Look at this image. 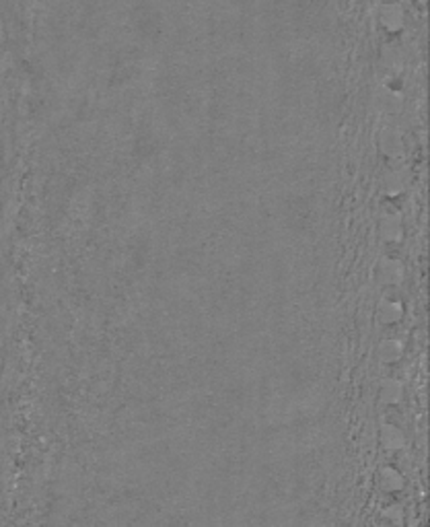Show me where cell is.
Masks as SVG:
<instances>
[{
  "label": "cell",
  "instance_id": "6",
  "mask_svg": "<svg viewBox=\"0 0 430 527\" xmlns=\"http://www.w3.org/2000/svg\"><path fill=\"white\" fill-rule=\"evenodd\" d=\"M383 486L389 488V490H395L401 486V478L399 474H395L393 470H385V478H383Z\"/></svg>",
  "mask_w": 430,
  "mask_h": 527
},
{
  "label": "cell",
  "instance_id": "5",
  "mask_svg": "<svg viewBox=\"0 0 430 527\" xmlns=\"http://www.w3.org/2000/svg\"><path fill=\"white\" fill-rule=\"evenodd\" d=\"M381 350H387V352H389V354L383 356V360H385V362H391V360H395V358L399 356L401 346H399L397 342H385V344L381 346Z\"/></svg>",
  "mask_w": 430,
  "mask_h": 527
},
{
  "label": "cell",
  "instance_id": "3",
  "mask_svg": "<svg viewBox=\"0 0 430 527\" xmlns=\"http://www.w3.org/2000/svg\"><path fill=\"white\" fill-rule=\"evenodd\" d=\"M399 276H401V270L395 266V261H385L381 266V278L385 282H399Z\"/></svg>",
  "mask_w": 430,
  "mask_h": 527
},
{
  "label": "cell",
  "instance_id": "2",
  "mask_svg": "<svg viewBox=\"0 0 430 527\" xmlns=\"http://www.w3.org/2000/svg\"><path fill=\"white\" fill-rule=\"evenodd\" d=\"M381 393H383V400H385V402H397V400L401 398V387H399V383H395V381H387V383H383Z\"/></svg>",
  "mask_w": 430,
  "mask_h": 527
},
{
  "label": "cell",
  "instance_id": "1",
  "mask_svg": "<svg viewBox=\"0 0 430 527\" xmlns=\"http://www.w3.org/2000/svg\"><path fill=\"white\" fill-rule=\"evenodd\" d=\"M383 443H385L387 447H391V449H397V447L403 445V437H401L399 431H395V427H385V431H383Z\"/></svg>",
  "mask_w": 430,
  "mask_h": 527
},
{
  "label": "cell",
  "instance_id": "4",
  "mask_svg": "<svg viewBox=\"0 0 430 527\" xmlns=\"http://www.w3.org/2000/svg\"><path fill=\"white\" fill-rule=\"evenodd\" d=\"M399 315H401V309H399V305H395V303H385V305L381 307V317H383L385 321H395V319H399Z\"/></svg>",
  "mask_w": 430,
  "mask_h": 527
}]
</instances>
